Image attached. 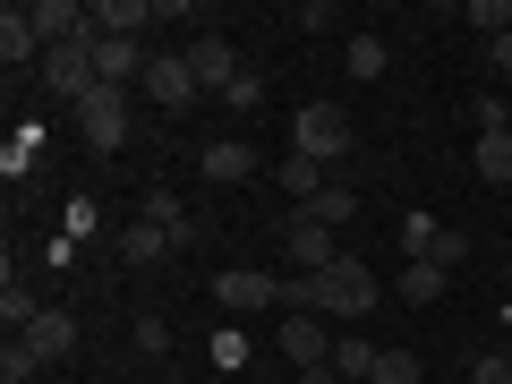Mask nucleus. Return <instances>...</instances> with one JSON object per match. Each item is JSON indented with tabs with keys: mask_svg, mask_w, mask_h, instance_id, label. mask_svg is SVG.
<instances>
[{
	"mask_svg": "<svg viewBox=\"0 0 512 384\" xmlns=\"http://www.w3.org/2000/svg\"><path fill=\"white\" fill-rule=\"evenodd\" d=\"M359 146V120H350L342 103H308L291 120V154H316V163H342V154Z\"/></svg>",
	"mask_w": 512,
	"mask_h": 384,
	"instance_id": "1",
	"label": "nucleus"
},
{
	"mask_svg": "<svg viewBox=\"0 0 512 384\" xmlns=\"http://www.w3.org/2000/svg\"><path fill=\"white\" fill-rule=\"evenodd\" d=\"M77 128H86L94 154H120V146H128V94H120V86H94L86 103H77Z\"/></svg>",
	"mask_w": 512,
	"mask_h": 384,
	"instance_id": "2",
	"label": "nucleus"
},
{
	"mask_svg": "<svg viewBox=\"0 0 512 384\" xmlns=\"http://www.w3.org/2000/svg\"><path fill=\"white\" fill-rule=\"evenodd\" d=\"M188 77H197V94H231V77H239V52H231V35L222 26H205V35H188Z\"/></svg>",
	"mask_w": 512,
	"mask_h": 384,
	"instance_id": "3",
	"label": "nucleus"
},
{
	"mask_svg": "<svg viewBox=\"0 0 512 384\" xmlns=\"http://www.w3.org/2000/svg\"><path fill=\"white\" fill-rule=\"evenodd\" d=\"M282 248H291V274H325L333 256H342V239H333L325 222L308 214V205H291V231H282Z\"/></svg>",
	"mask_w": 512,
	"mask_h": 384,
	"instance_id": "4",
	"label": "nucleus"
},
{
	"mask_svg": "<svg viewBox=\"0 0 512 384\" xmlns=\"http://www.w3.org/2000/svg\"><path fill=\"white\" fill-rule=\"evenodd\" d=\"M214 299L231 316H256V308H282V274H256V265H231V274H214Z\"/></svg>",
	"mask_w": 512,
	"mask_h": 384,
	"instance_id": "5",
	"label": "nucleus"
},
{
	"mask_svg": "<svg viewBox=\"0 0 512 384\" xmlns=\"http://www.w3.org/2000/svg\"><path fill=\"white\" fill-rule=\"evenodd\" d=\"M154 18H163L154 0H94V9H86V26H94V35H111V43H146Z\"/></svg>",
	"mask_w": 512,
	"mask_h": 384,
	"instance_id": "6",
	"label": "nucleus"
},
{
	"mask_svg": "<svg viewBox=\"0 0 512 384\" xmlns=\"http://www.w3.org/2000/svg\"><path fill=\"white\" fill-rule=\"evenodd\" d=\"M137 86H146V94H154L163 111H188V103H197V77H188V60H180V52H154Z\"/></svg>",
	"mask_w": 512,
	"mask_h": 384,
	"instance_id": "7",
	"label": "nucleus"
},
{
	"mask_svg": "<svg viewBox=\"0 0 512 384\" xmlns=\"http://www.w3.org/2000/svg\"><path fill=\"white\" fill-rule=\"evenodd\" d=\"M18 342H26V350H35V359H43V367H60V359H77V316H69V308H43V316H35V325H26V333H18Z\"/></svg>",
	"mask_w": 512,
	"mask_h": 384,
	"instance_id": "8",
	"label": "nucleus"
},
{
	"mask_svg": "<svg viewBox=\"0 0 512 384\" xmlns=\"http://www.w3.org/2000/svg\"><path fill=\"white\" fill-rule=\"evenodd\" d=\"M0 69L18 77V69H43V35H35V18H26L18 0L0 9Z\"/></svg>",
	"mask_w": 512,
	"mask_h": 384,
	"instance_id": "9",
	"label": "nucleus"
},
{
	"mask_svg": "<svg viewBox=\"0 0 512 384\" xmlns=\"http://www.w3.org/2000/svg\"><path fill=\"white\" fill-rule=\"evenodd\" d=\"M282 359L291 367H333V333L316 316H282Z\"/></svg>",
	"mask_w": 512,
	"mask_h": 384,
	"instance_id": "10",
	"label": "nucleus"
},
{
	"mask_svg": "<svg viewBox=\"0 0 512 384\" xmlns=\"http://www.w3.org/2000/svg\"><path fill=\"white\" fill-rule=\"evenodd\" d=\"M197 171L214 188H231V180H248V171H256V146H248V137H214V146L197 154Z\"/></svg>",
	"mask_w": 512,
	"mask_h": 384,
	"instance_id": "11",
	"label": "nucleus"
},
{
	"mask_svg": "<svg viewBox=\"0 0 512 384\" xmlns=\"http://www.w3.org/2000/svg\"><path fill=\"white\" fill-rule=\"evenodd\" d=\"M376 359H384V350L367 342L359 325H350V333H333V376H342V384H367V376H376Z\"/></svg>",
	"mask_w": 512,
	"mask_h": 384,
	"instance_id": "12",
	"label": "nucleus"
},
{
	"mask_svg": "<svg viewBox=\"0 0 512 384\" xmlns=\"http://www.w3.org/2000/svg\"><path fill=\"white\" fill-rule=\"evenodd\" d=\"M274 171H282V197H291V205H316V197L333 188V180H325L333 163H316V154H291V163H274Z\"/></svg>",
	"mask_w": 512,
	"mask_h": 384,
	"instance_id": "13",
	"label": "nucleus"
},
{
	"mask_svg": "<svg viewBox=\"0 0 512 384\" xmlns=\"http://www.w3.org/2000/svg\"><path fill=\"white\" fill-rule=\"evenodd\" d=\"M137 222H154V231H171V248H180V239H197V222H188V205L171 197V188H146V214Z\"/></svg>",
	"mask_w": 512,
	"mask_h": 384,
	"instance_id": "14",
	"label": "nucleus"
},
{
	"mask_svg": "<svg viewBox=\"0 0 512 384\" xmlns=\"http://www.w3.org/2000/svg\"><path fill=\"white\" fill-rule=\"evenodd\" d=\"M470 171H478L487 188H512V128H504V137H478V146H470Z\"/></svg>",
	"mask_w": 512,
	"mask_h": 384,
	"instance_id": "15",
	"label": "nucleus"
},
{
	"mask_svg": "<svg viewBox=\"0 0 512 384\" xmlns=\"http://www.w3.org/2000/svg\"><path fill=\"white\" fill-rule=\"evenodd\" d=\"M444 282H453L444 265H402V282H393V299H410V308H436V299H444Z\"/></svg>",
	"mask_w": 512,
	"mask_h": 384,
	"instance_id": "16",
	"label": "nucleus"
},
{
	"mask_svg": "<svg viewBox=\"0 0 512 384\" xmlns=\"http://www.w3.org/2000/svg\"><path fill=\"white\" fill-rule=\"evenodd\" d=\"M427 265H444V274H461V265H470V231H453V222H436V239H427Z\"/></svg>",
	"mask_w": 512,
	"mask_h": 384,
	"instance_id": "17",
	"label": "nucleus"
},
{
	"mask_svg": "<svg viewBox=\"0 0 512 384\" xmlns=\"http://www.w3.org/2000/svg\"><path fill=\"white\" fill-rule=\"evenodd\" d=\"M308 214H316V222H325V231H342V222H359V188H342V180H333V188H325V197H316V205H308Z\"/></svg>",
	"mask_w": 512,
	"mask_h": 384,
	"instance_id": "18",
	"label": "nucleus"
},
{
	"mask_svg": "<svg viewBox=\"0 0 512 384\" xmlns=\"http://www.w3.org/2000/svg\"><path fill=\"white\" fill-rule=\"evenodd\" d=\"M120 256H128V265H154V256H171V231L137 222V231H120Z\"/></svg>",
	"mask_w": 512,
	"mask_h": 384,
	"instance_id": "19",
	"label": "nucleus"
},
{
	"mask_svg": "<svg viewBox=\"0 0 512 384\" xmlns=\"http://www.w3.org/2000/svg\"><path fill=\"white\" fill-rule=\"evenodd\" d=\"M35 376H43V359L18 342V333H9V342H0V384H35Z\"/></svg>",
	"mask_w": 512,
	"mask_h": 384,
	"instance_id": "20",
	"label": "nucleus"
},
{
	"mask_svg": "<svg viewBox=\"0 0 512 384\" xmlns=\"http://www.w3.org/2000/svg\"><path fill=\"white\" fill-rule=\"evenodd\" d=\"M367 384H427V367L410 359V350H384V359H376V376H367Z\"/></svg>",
	"mask_w": 512,
	"mask_h": 384,
	"instance_id": "21",
	"label": "nucleus"
},
{
	"mask_svg": "<svg viewBox=\"0 0 512 384\" xmlns=\"http://www.w3.org/2000/svg\"><path fill=\"white\" fill-rule=\"evenodd\" d=\"M384 60H393V52H384L376 35H350V77H359V86H367V77H384Z\"/></svg>",
	"mask_w": 512,
	"mask_h": 384,
	"instance_id": "22",
	"label": "nucleus"
},
{
	"mask_svg": "<svg viewBox=\"0 0 512 384\" xmlns=\"http://www.w3.org/2000/svg\"><path fill=\"white\" fill-rule=\"evenodd\" d=\"M470 120H478V137H504V128H512V103H504V94H478Z\"/></svg>",
	"mask_w": 512,
	"mask_h": 384,
	"instance_id": "23",
	"label": "nucleus"
},
{
	"mask_svg": "<svg viewBox=\"0 0 512 384\" xmlns=\"http://www.w3.org/2000/svg\"><path fill=\"white\" fill-rule=\"evenodd\" d=\"M470 26H487V35H512V0H470Z\"/></svg>",
	"mask_w": 512,
	"mask_h": 384,
	"instance_id": "24",
	"label": "nucleus"
},
{
	"mask_svg": "<svg viewBox=\"0 0 512 384\" xmlns=\"http://www.w3.org/2000/svg\"><path fill=\"white\" fill-rule=\"evenodd\" d=\"M128 333H137V350H146V359H163V350H171V325H163V316H137Z\"/></svg>",
	"mask_w": 512,
	"mask_h": 384,
	"instance_id": "25",
	"label": "nucleus"
},
{
	"mask_svg": "<svg viewBox=\"0 0 512 384\" xmlns=\"http://www.w3.org/2000/svg\"><path fill=\"white\" fill-rule=\"evenodd\" d=\"M222 103H231V111H256V103H265V77H256V69H239V77H231V94H222Z\"/></svg>",
	"mask_w": 512,
	"mask_h": 384,
	"instance_id": "26",
	"label": "nucleus"
},
{
	"mask_svg": "<svg viewBox=\"0 0 512 384\" xmlns=\"http://www.w3.org/2000/svg\"><path fill=\"white\" fill-rule=\"evenodd\" d=\"M427 239H436V214H410V222H402V248H410V265H427Z\"/></svg>",
	"mask_w": 512,
	"mask_h": 384,
	"instance_id": "27",
	"label": "nucleus"
},
{
	"mask_svg": "<svg viewBox=\"0 0 512 384\" xmlns=\"http://www.w3.org/2000/svg\"><path fill=\"white\" fill-rule=\"evenodd\" d=\"M94 231H103V214H94V197H77L69 205V239H94Z\"/></svg>",
	"mask_w": 512,
	"mask_h": 384,
	"instance_id": "28",
	"label": "nucleus"
},
{
	"mask_svg": "<svg viewBox=\"0 0 512 384\" xmlns=\"http://www.w3.org/2000/svg\"><path fill=\"white\" fill-rule=\"evenodd\" d=\"M470 384H512V359H504V350H487V359L470 367Z\"/></svg>",
	"mask_w": 512,
	"mask_h": 384,
	"instance_id": "29",
	"label": "nucleus"
},
{
	"mask_svg": "<svg viewBox=\"0 0 512 384\" xmlns=\"http://www.w3.org/2000/svg\"><path fill=\"white\" fill-rule=\"evenodd\" d=\"M26 163H35V137H9V146H0V171H9V180H18Z\"/></svg>",
	"mask_w": 512,
	"mask_h": 384,
	"instance_id": "30",
	"label": "nucleus"
},
{
	"mask_svg": "<svg viewBox=\"0 0 512 384\" xmlns=\"http://www.w3.org/2000/svg\"><path fill=\"white\" fill-rule=\"evenodd\" d=\"M239 359H248V342H239V333L222 325V333H214V367H239Z\"/></svg>",
	"mask_w": 512,
	"mask_h": 384,
	"instance_id": "31",
	"label": "nucleus"
},
{
	"mask_svg": "<svg viewBox=\"0 0 512 384\" xmlns=\"http://www.w3.org/2000/svg\"><path fill=\"white\" fill-rule=\"evenodd\" d=\"M487 69H495V77H512V35H487Z\"/></svg>",
	"mask_w": 512,
	"mask_h": 384,
	"instance_id": "32",
	"label": "nucleus"
},
{
	"mask_svg": "<svg viewBox=\"0 0 512 384\" xmlns=\"http://www.w3.org/2000/svg\"><path fill=\"white\" fill-rule=\"evenodd\" d=\"M299 384H342V376H333V367H299Z\"/></svg>",
	"mask_w": 512,
	"mask_h": 384,
	"instance_id": "33",
	"label": "nucleus"
},
{
	"mask_svg": "<svg viewBox=\"0 0 512 384\" xmlns=\"http://www.w3.org/2000/svg\"><path fill=\"white\" fill-rule=\"evenodd\" d=\"M504 274H512V256H504Z\"/></svg>",
	"mask_w": 512,
	"mask_h": 384,
	"instance_id": "34",
	"label": "nucleus"
}]
</instances>
